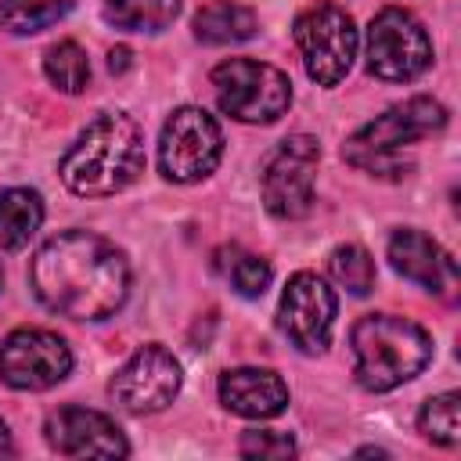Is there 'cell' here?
Returning <instances> with one entry per match:
<instances>
[{
	"mask_svg": "<svg viewBox=\"0 0 461 461\" xmlns=\"http://www.w3.org/2000/svg\"><path fill=\"white\" fill-rule=\"evenodd\" d=\"M328 270L349 295H367L375 288V263L360 245H339L328 256Z\"/></svg>",
	"mask_w": 461,
	"mask_h": 461,
	"instance_id": "cell-23",
	"label": "cell"
},
{
	"mask_svg": "<svg viewBox=\"0 0 461 461\" xmlns=\"http://www.w3.org/2000/svg\"><path fill=\"white\" fill-rule=\"evenodd\" d=\"M43 72L47 79L61 90V94H83L90 83V61L86 50L76 40H61L54 47H47L43 54Z\"/></svg>",
	"mask_w": 461,
	"mask_h": 461,
	"instance_id": "cell-20",
	"label": "cell"
},
{
	"mask_svg": "<svg viewBox=\"0 0 461 461\" xmlns=\"http://www.w3.org/2000/svg\"><path fill=\"white\" fill-rule=\"evenodd\" d=\"M281 331L292 339L295 349L303 353H324L331 342V324H335V292L324 285V277L299 270L288 277L281 292Z\"/></svg>",
	"mask_w": 461,
	"mask_h": 461,
	"instance_id": "cell-12",
	"label": "cell"
},
{
	"mask_svg": "<svg viewBox=\"0 0 461 461\" xmlns=\"http://www.w3.org/2000/svg\"><path fill=\"white\" fill-rule=\"evenodd\" d=\"M457 403H461V396H457V393H439V396L425 400V407L418 411V429H421V436H425L429 443L457 447V439H461Z\"/></svg>",
	"mask_w": 461,
	"mask_h": 461,
	"instance_id": "cell-22",
	"label": "cell"
},
{
	"mask_svg": "<svg viewBox=\"0 0 461 461\" xmlns=\"http://www.w3.org/2000/svg\"><path fill=\"white\" fill-rule=\"evenodd\" d=\"M295 47L303 54L306 76L317 86H335L346 79L357 58V25L339 4H313L295 18Z\"/></svg>",
	"mask_w": 461,
	"mask_h": 461,
	"instance_id": "cell-6",
	"label": "cell"
},
{
	"mask_svg": "<svg viewBox=\"0 0 461 461\" xmlns=\"http://www.w3.org/2000/svg\"><path fill=\"white\" fill-rule=\"evenodd\" d=\"M43 223V198L29 187H7L0 191V249L14 252L22 249Z\"/></svg>",
	"mask_w": 461,
	"mask_h": 461,
	"instance_id": "cell-17",
	"label": "cell"
},
{
	"mask_svg": "<svg viewBox=\"0 0 461 461\" xmlns=\"http://www.w3.org/2000/svg\"><path fill=\"white\" fill-rule=\"evenodd\" d=\"M43 436H47V447L61 457H126L130 454L122 429L108 414L86 411V407H58L43 421Z\"/></svg>",
	"mask_w": 461,
	"mask_h": 461,
	"instance_id": "cell-13",
	"label": "cell"
},
{
	"mask_svg": "<svg viewBox=\"0 0 461 461\" xmlns=\"http://www.w3.org/2000/svg\"><path fill=\"white\" fill-rule=\"evenodd\" d=\"M223 158V133L220 122L194 104L176 108L158 137V169L173 184L205 180Z\"/></svg>",
	"mask_w": 461,
	"mask_h": 461,
	"instance_id": "cell-7",
	"label": "cell"
},
{
	"mask_svg": "<svg viewBox=\"0 0 461 461\" xmlns=\"http://www.w3.org/2000/svg\"><path fill=\"white\" fill-rule=\"evenodd\" d=\"M184 0H104V22L126 32H158L180 14Z\"/></svg>",
	"mask_w": 461,
	"mask_h": 461,
	"instance_id": "cell-18",
	"label": "cell"
},
{
	"mask_svg": "<svg viewBox=\"0 0 461 461\" xmlns=\"http://www.w3.org/2000/svg\"><path fill=\"white\" fill-rule=\"evenodd\" d=\"M112 400L130 414H155L180 393V364L162 346H140L108 382Z\"/></svg>",
	"mask_w": 461,
	"mask_h": 461,
	"instance_id": "cell-11",
	"label": "cell"
},
{
	"mask_svg": "<svg viewBox=\"0 0 461 461\" xmlns=\"http://www.w3.org/2000/svg\"><path fill=\"white\" fill-rule=\"evenodd\" d=\"M238 454L241 457H292L295 454V443L288 432H270V429H249L238 443Z\"/></svg>",
	"mask_w": 461,
	"mask_h": 461,
	"instance_id": "cell-24",
	"label": "cell"
},
{
	"mask_svg": "<svg viewBox=\"0 0 461 461\" xmlns=\"http://www.w3.org/2000/svg\"><path fill=\"white\" fill-rule=\"evenodd\" d=\"M191 25L202 43H241V40L256 36L259 18L252 7H245L238 0H212L194 14Z\"/></svg>",
	"mask_w": 461,
	"mask_h": 461,
	"instance_id": "cell-16",
	"label": "cell"
},
{
	"mask_svg": "<svg viewBox=\"0 0 461 461\" xmlns=\"http://www.w3.org/2000/svg\"><path fill=\"white\" fill-rule=\"evenodd\" d=\"M389 263L396 274H403L407 281L443 295V299H454V288H457V263L450 259V252L432 241L429 234L414 230V227H403L389 238Z\"/></svg>",
	"mask_w": 461,
	"mask_h": 461,
	"instance_id": "cell-14",
	"label": "cell"
},
{
	"mask_svg": "<svg viewBox=\"0 0 461 461\" xmlns=\"http://www.w3.org/2000/svg\"><path fill=\"white\" fill-rule=\"evenodd\" d=\"M353 375L367 393H389L432 360V339L421 324L393 313H367L353 324Z\"/></svg>",
	"mask_w": 461,
	"mask_h": 461,
	"instance_id": "cell-3",
	"label": "cell"
},
{
	"mask_svg": "<svg viewBox=\"0 0 461 461\" xmlns=\"http://www.w3.org/2000/svg\"><path fill=\"white\" fill-rule=\"evenodd\" d=\"M216 104L238 122H274L292 104V83L281 68L252 58H227L212 68Z\"/></svg>",
	"mask_w": 461,
	"mask_h": 461,
	"instance_id": "cell-5",
	"label": "cell"
},
{
	"mask_svg": "<svg viewBox=\"0 0 461 461\" xmlns=\"http://www.w3.org/2000/svg\"><path fill=\"white\" fill-rule=\"evenodd\" d=\"M68 7L72 0H0V25L14 36H29L65 18Z\"/></svg>",
	"mask_w": 461,
	"mask_h": 461,
	"instance_id": "cell-21",
	"label": "cell"
},
{
	"mask_svg": "<svg viewBox=\"0 0 461 461\" xmlns=\"http://www.w3.org/2000/svg\"><path fill=\"white\" fill-rule=\"evenodd\" d=\"M72 371V349L47 328H18L0 342V378L11 389L43 393Z\"/></svg>",
	"mask_w": 461,
	"mask_h": 461,
	"instance_id": "cell-10",
	"label": "cell"
},
{
	"mask_svg": "<svg viewBox=\"0 0 461 461\" xmlns=\"http://www.w3.org/2000/svg\"><path fill=\"white\" fill-rule=\"evenodd\" d=\"M432 65V40L425 25L403 11L385 7L367 25V72L385 83H411Z\"/></svg>",
	"mask_w": 461,
	"mask_h": 461,
	"instance_id": "cell-8",
	"label": "cell"
},
{
	"mask_svg": "<svg viewBox=\"0 0 461 461\" xmlns=\"http://www.w3.org/2000/svg\"><path fill=\"white\" fill-rule=\"evenodd\" d=\"M220 403L241 418H274L288 407V385L267 367H234L220 375Z\"/></svg>",
	"mask_w": 461,
	"mask_h": 461,
	"instance_id": "cell-15",
	"label": "cell"
},
{
	"mask_svg": "<svg viewBox=\"0 0 461 461\" xmlns=\"http://www.w3.org/2000/svg\"><path fill=\"white\" fill-rule=\"evenodd\" d=\"M36 299L72 321H104L130 295V263L101 234L61 230L43 241L29 263Z\"/></svg>",
	"mask_w": 461,
	"mask_h": 461,
	"instance_id": "cell-1",
	"label": "cell"
},
{
	"mask_svg": "<svg viewBox=\"0 0 461 461\" xmlns=\"http://www.w3.org/2000/svg\"><path fill=\"white\" fill-rule=\"evenodd\" d=\"M443 126H447V108L436 97H411L403 104L385 108L367 126H360L342 144V155H346V162H353V166H360L367 173H393V176H400L403 166H400L396 151L403 144H414L421 137L439 133Z\"/></svg>",
	"mask_w": 461,
	"mask_h": 461,
	"instance_id": "cell-4",
	"label": "cell"
},
{
	"mask_svg": "<svg viewBox=\"0 0 461 461\" xmlns=\"http://www.w3.org/2000/svg\"><path fill=\"white\" fill-rule=\"evenodd\" d=\"M126 65H130V50H126V47H115V50L108 54V68H112V72H122Z\"/></svg>",
	"mask_w": 461,
	"mask_h": 461,
	"instance_id": "cell-25",
	"label": "cell"
},
{
	"mask_svg": "<svg viewBox=\"0 0 461 461\" xmlns=\"http://www.w3.org/2000/svg\"><path fill=\"white\" fill-rule=\"evenodd\" d=\"M61 180L79 198H108L144 173V137L126 112H101L65 151Z\"/></svg>",
	"mask_w": 461,
	"mask_h": 461,
	"instance_id": "cell-2",
	"label": "cell"
},
{
	"mask_svg": "<svg viewBox=\"0 0 461 461\" xmlns=\"http://www.w3.org/2000/svg\"><path fill=\"white\" fill-rule=\"evenodd\" d=\"M14 454V443H11V432H7V425L0 421V457H11Z\"/></svg>",
	"mask_w": 461,
	"mask_h": 461,
	"instance_id": "cell-26",
	"label": "cell"
},
{
	"mask_svg": "<svg viewBox=\"0 0 461 461\" xmlns=\"http://www.w3.org/2000/svg\"><path fill=\"white\" fill-rule=\"evenodd\" d=\"M216 267H220V274L230 281V288H234L238 295H245V299H259V295L270 288V277H274V270H270V263H267L263 256L245 252V249H238V245L223 249L220 259H216Z\"/></svg>",
	"mask_w": 461,
	"mask_h": 461,
	"instance_id": "cell-19",
	"label": "cell"
},
{
	"mask_svg": "<svg viewBox=\"0 0 461 461\" xmlns=\"http://www.w3.org/2000/svg\"><path fill=\"white\" fill-rule=\"evenodd\" d=\"M0 285H4V270H0Z\"/></svg>",
	"mask_w": 461,
	"mask_h": 461,
	"instance_id": "cell-27",
	"label": "cell"
},
{
	"mask_svg": "<svg viewBox=\"0 0 461 461\" xmlns=\"http://www.w3.org/2000/svg\"><path fill=\"white\" fill-rule=\"evenodd\" d=\"M317 162L321 144L306 133H295L281 140V148L270 155L263 169V205L277 220H299L313 205V184H317Z\"/></svg>",
	"mask_w": 461,
	"mask_h": 461,
	"instance_id": "cell-9",
	"label": "cell"
}]
</instances>
